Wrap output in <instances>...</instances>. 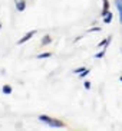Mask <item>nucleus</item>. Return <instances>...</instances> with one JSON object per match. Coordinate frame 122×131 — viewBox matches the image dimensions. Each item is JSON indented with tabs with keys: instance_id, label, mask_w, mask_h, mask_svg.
Instances as JSON below:
<instances>
[{
	"instance_id": "nucleus-15",
	"label": "nucleus",
	"mask_w": 122,
	"mask_h": 131,
	"mask_svg": "<svg viewBox=\"0 0 122 131\" xmlns=\"http://www.w3.org/2000/svg\"><path fill=\"white\" fill-rule=\"evenodd\" d=\"M119 79H121V82H122V77H121V78H119Z\"/></svg>"
},
{
	"instance_id": "nucleus-7",
	"label": "nucleus",
	"mask_w": 122,
	"mask_h": 131,
	"mask_svg": "<svg viewBox=\"0 0 122 131\" xmlns=\"http://www.w3.org/2000/svg\"><path fill=\"white\" fill-rule=\"evenodd\" d=\"M2 91H3L4 95H9V94H11V86H9V85H4Z\"/></svg>"
},
{
	"instance_id": "nucleus-5",
	"label": "nucleus",
	"mask_w": 122,
	"mask_h": 131,
	"mask_svg": "<svg viewBox=\"0 0 122 131\" xmlns=\"http://www.w3.org/2000/svg\"><path fill=\"white\" fill-rule=\"evenodd\" d=\"M103 22H105V23H111V22H112V13L108 12L106 15L103 16Z\"/></svg>"
},
{
	"instance_id": "nucleus-8",
	"label": "nucleus",
	"mask_w": 122,
	"mask_h": 131,
	"mask_svg": "<svg viewBox=\"0 0 122 131\" xmlns=\"http://www.w3.org/2000/svg\"><path fill=\"white\" fill-rule=\"evenodd\" d=\"M52 56V53H40V55H38V59H43V58H50Z\"/></svg>"
},
{
	"instance_id": "nucleus-12",
	"label": "nucleus",
	"mask_w": 122,
	"mask_h": 131,
	"mask_svg": "<svg viewBox=\"0 0 122 131\" xmlns=\"http://www.w3.org/2000/svg\"><path fill=\"white\" fill-rule=\"evenodd\" d=\"M85 69H86V68H79V69H76V71H75V73H82Z\"/></svg>"
},
{
	"instance_id": "nucleus-13",
	"label": "nucleus",
	"mask_w": 122,
	"mask_h": 131,
	"mask_svg": "<svg viewBox=\"0 0 122 131\" xmlns=\"http://www.w3.org/2000/svg\"><path fill=\"white\" fill-rule=\"evenodd\" d=\"M101 27H92V29H89V32H99Z\"/></svg>"
},
{
	"instance_id": "nucleus-14",
	"label": "nucleus",
	"mask_w": 122,
	"mask_h": 131,
	"mask_svg": "<svg viewBox=\"0 0 122 131\" xmlns=\"http://www.w3.org/2000/svg\"><path fill=\"white\" fill-rule=\"evenodd\" d=\"M83 84H85V88H86V89H89V88H91V84H89V81H85Z\"/></svg>"
},
{
	"instance_id": "nucleus-9",
	"label": "nucleus",
	"mask_w": 122,
	"mask_h": 131,
	"mask_svg": "<svg viewBox=\"0 0 122 131\" xmlns=\"http://www.w3.org/2000/svg\"><path fill=\"white\" fill-rule=\"evenodd\" d=\"M50 40H52V39H50L49 36H45V38L42 39V43L43 45H47V43H50Z\"/></svg>"
},
{
	"instance_id": "nucleus-11",
	"label": "nucleus",
	"mask_w": 122,
	"mask_h": 131,
	"mask_svg": "<svg viewBox=\"0 0 122 131\" xmlns=\"http://www.w3.org/2000/svg\"><path fill=\"white\" fill-rule=\"evenodd\" d=\"M88 73H89V69H85V71H83V72L80 73V77L83 78V77H86V75H88Z\"/></svg>"
},
{
	"instance_id": "nucleus-10",
	"label": "nucleus",
	"mask_w": 122,
	"mask_h": 131,
	"mask_svg": "<svg viewBox=\"0 0 122 131\" xmlns=\"http://www.w3.org/2000/svg\"><path fill=\"white\" fill-rule=\"evenodd\" d=\"M103 55H105V49L101 50L99 53H96V55H95V58H98V59H99V58H103Z\"/></svg>"
},
{
	"instance_id": "nucleus-1",
	"label": "nucleus",
	"mask_w": 122,
	"mask_h": 131,
	"mask_svg": "<svg viewBox=\"0 0 122 131\" xmlns=\"http://www.w3.org/2000/svg\"><path fill=\"white\" fill-rule=\"evenodd\" d=\"M39 119H40L42 123L47 124L49 127H55V128H62L63 125H65L62 121H59V119H55V118H50V117H47V115H40V117H39Z\"/></svg>"
},
{
	"instance_id": "nucleus-3",
	"label": "nucleus",
	"mask_w": 122,
	"mask_h": 131,
	"mask_svg": "<svg viewBox=\"0 0 122 131\" xmlns=\"http://www.w3.org/2000/svg\"><path fill=\"white\" fill-rule=\"evenodd\" d=\"M115 4H116L118 12H119V23H122V0H116Z\"/></svg>"
},
{
	"instance_id": "nucleus-6",
	"label": "nucleus",
	"mask_w": 122,
	"mask_h": 131,
	"mask_svg": "<svg viewBox=\"0 0 122 131\" xmlns=\"http://www.w3.org/2000/svg\"><path fill=\"white\" fill-rule=\"evenodd\" d=\"M16 7H17L19 12H23V10H25V2H22V0L17 2V3H16Z\"/></svg>"
},
{
	"instance_id": "nucleus-4",
	"label": "nucleus",
	"mask_w": 122,
	"mask_h": 131,
	"mask_svg": "<svg viewBox=\"0 0 122 131\" xmlns=\"http://www.w3.org/2000/svg\"><path fill=\"white\" fill-rule=\"evenodd\" d=\"M108 9H109V2L108 0H103V9H102V13H101V16H105L108 13Z\"/></svg>"
},
{
	"instance_id": "nucleus-2",
	"label": "nucleus",
	"mask_w": 122,
	"mask_h": 131,
	"mask_svg": "<svg viewBox=\"0 0 122 131\" xmlns=\"http://www.w3.org/2000/svg\"><path fill=\"white\" fill-rule=\"evenodd\" d=\"M34 33H36V32H34V30H32V32H29V33H26V35L23 36V38H22V39H20V40H19V42H17V43H19V45H22V43H25V42H27V40H29V39H30V38H32V36H33V35H34Z\"/></svg>"
},
{
	"instance_id": "nucleus-16",
	"label": "nucleus",
	"mask_w": 122,
	"mask_h": 131,
	"mask_svg": "<svg viewBox=\"0 0 122 131\" xmlns=\"http://www.w3.org/2000/svg\"><path fill=\"white\" fill-rule=\"evenodd\" d=\"M0 27H2V25H0Z\"/></svg>"
}]
</instances>
